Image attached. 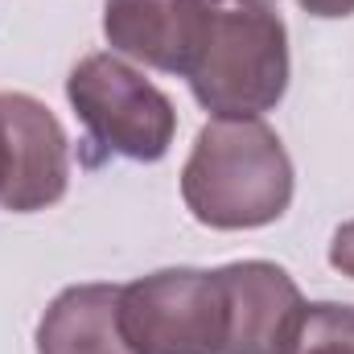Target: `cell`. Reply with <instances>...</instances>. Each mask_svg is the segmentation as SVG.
Here are the masks:
<instances>
[{
  "mask_svg": "<svg viewBox=\"0 0 354 354\" xmlns=\"http://www.w3.org/2000/svg\"><path fill=\"white\" fill-rule=\"evenodd\" d=\"M189 91L218 120H256L288 87V33L276 0H198Z\"/></svg>",
  "mask_w": 354,
  "mask_h": 354,
  "instance_id": "obj_1",
  "label": "cell"
},
{
  "mask_svg": "<svg viewBox=\"0 0 354 354\" xmlns=\"http://www.w3.org/2000/svg\"><path fill=\"white\" fill-rule=\"evenodd\" d=\"M181 198L214 231L268 227L292 202V161L260 120H210L181 169Z\"/></svg>",
  "mask_w": 354,
  "mask_h": 354,
  "instance_id": "obj_2",
  "label": "cell"
},
{
  "mask_svg": "<svg viewBox=\"0 0 354 354\" xmlns=\"http://www.w3.org/2000/svg\"><path fill=\"white\" fill-rule=\"evenodd\" d=\"M66 95L103 149L128 161H161L169 153L177 132L174 103L115 54L83 58L66 79Z\"/></svg>",
  "mask_w": 354,
  "mask_h": 354,
  "instance_id": "obj_3",
  "label": "cell"
},
{
  "mask_svg": "<svg viewBox=\"0 0 354 354\" xmlns=\"http://www.w3.org/2000/svg\"><path fill=\"white\" fill-rule=\"evenodd\" d=\"M132 354H223V288L214 272L165 268L120 288Z\"/></svg>",
  "mask_w": 354,
  "mask_h": 354,
  "instance_id": "obj_4",
  "label": "cell"
},
{
  "mask_svg": "<svg viewBox=\"0 0 354 354\" xmlns=\"http://www.w3.org/2000/svg\"><path fill=\"white\" fill-rule=\"evenodd\" d=\"M0 120H4L0 206L12 214L54 206L71 181V153H66L62 124L33 95H12V91L0 95Z\"/></svg>",
  "mask_w": 354,
  "mask_h": 354,
  "instance_id": "obj_5",
  "label": "cell"
},
{
  "mask_svg": "<svg viewBox=\"0 0 354 354\" xmlns=\"http://www.w3.org/2000/svg\"><path fill=\"white\" fill-rule=\"evenodd\" d=\"M223 288V354H284L305 301L284 268L243 260L214 272Z\"/></svg>",
  "mask_w": 354,
  "mask_h": 354,
  "instance_id": "obj_6",
  "label": "cell"
},
{
  "mask_svg": "<svg viewBox=\"0 0 354 354\" xmlns=\"http://www.w3.org/2000/svg\"><path fill=\"white\" fill-rule=\"evenodd\" d=\"M103 33L111 50L185 79L198 37V0H107Z\"/></svg>",
  "mask_w": 354,
  "mask_h": 354,
  "instance_id": "obj_7",
  "label": "cell"
},
{
  "mask_svg": "<svg viewBox=\"0 0 354 354\" xmlns=\"http://www.w3.org/2000/svg\"><path fill=\"white\" fill-rule=\"evenodd\" d=\"M37 354H132L120 330V288H66L37 326Z\"/></svg>",
  "mask_w": 354,
  "mask_h": 354,
  "instance_id": "obj_8",
  "label": "cell"
},
{
  "mask_svg": "<svg viewBox=\"0 0 354 354\" xmlns=\"http://www.w3.org/2000/svg\"><path fill=\"white\" fill-rule=\"evenodd\" d=\"M284 354H354V305H305Z\"/></svg>",
  "mask_w": 354,
  "mask_h": 354,
  "instance_id": "obj_9",
  "label": "cell"
},
{
  "mask_svg": "<svg viewBox=\"0 0 354 354\" xmlns=\"http://www.w3.org/2000/svg\"><path fill=\"white\" fill-rule=\"evenodd\" d=\"M330 264L338 268L342 276H354V223L334 231V243H330Z\"/></svg>",
  "mask_w": 354,
  "mask_h": 354,
  "instance_id": "obj_10",
  "label": "cell"
},
{
  "mask_svg": "<svg viewBox=\"0 0 354 354\" xmlns=\"http://www.w3.org/2000/svg\"><path fill=\"white\" fill-rule=\"evenodd\" d=\"M301 8L305 12H313V17H351L354 12V0H301Z\"/></svg>",
  "mask_w": 354,
  "mask_h": 354,
  "instance_id": "obj_11",
  "label": "cell"
},
{
  "mask_svg": "<svg viewBox=\"0 0 354 354\" xmlns=\"http://www.w3.org/2000/svg\"><path fill=\"white\" fill-rule=\"evenodd\" d=\"M0 189H4V120H0Z\"/></svg>",
  "mask_w": 354,
  "mask_h": 354,
  "instance_id": "obj_12",
  "label": "cell"
}]
</instances>
